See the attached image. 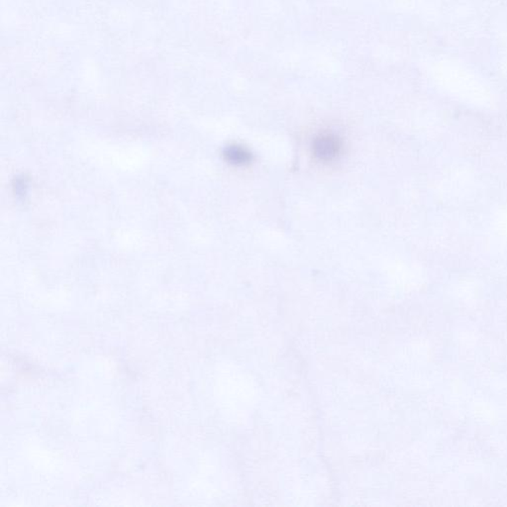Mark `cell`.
<instances>
[{
  "instance_id": "6da1fadb",
  "label": "cell",
  "mask_w": 507,
  "mask_h": 507,
  "mask_svg": "<svg viewBox=\"0 0 507 507\" xmlns=\"http://www.w3.org/2000/svg\"><path fill=\"white\" fill-rule=\"evenodd\" d=\"M343 141L334 133H321L312 142V154L322 163H332L340 157Z\"/></svg>"
},
{
  "instance_id": "7a4b0ae2",
  "label": "cell",
  "mask_w": 507,
  "mask_h": 507,
  "mask_svg": "<svg viewBox=\"0 0 507 507\" xmlns=\"http://www.w3.org/2000/svg\"><path fill=\"white\" fill-rule=\"evenodd\" d=\"M224 157L227 162L238 167L248 166L253 161V155L247 148L235 144L225 149Z\"/></svg>"
}]
</instances>
